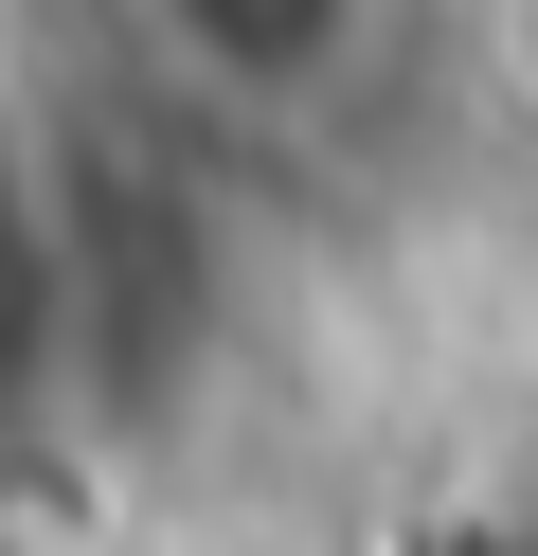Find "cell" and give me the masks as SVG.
I'll use <instances>...</instances> for the list:
<instances>
[{
	"instance_id": "obj_1",
	"label": "cell",
	"mask_w": 538,
	"mask_h": 556,
	"mask_svg": "<svg viewBox=\"0 0 538 556\" xmlns=\"http://www.w3.org/2000/svg\"><path fill=\"white\" fill-rule=\"evenodd\" d=\"M126 18L198 109H323L395 37V0H126Z\"/></svg>"
},
{
	"instance_id": "obj_2",
	"label": "cell",
	"mask_w": 538,
	"mask_h": 556,
	"mask_svg": "<svg viewBox=\"0 0 538 556\" xmlns=\"http://www.w3.org/2000/svg\"><path fill=\"white\" fill-rule=\"evenodd\" d=\"M54 359H72V269H54V216H36V198L0 180V448L36 431Z\"/></svg>"
},
{
	"instance_id": "obj_3",
	"label": "cell",
	"mask_w": 538,
	"mask_h": 556,
	"mask_svg": "<svg viewBox=\"0 0 538 556\" xmlns=\"http://www.w3.org/2000/svg\"><path fill=\"white\" fill-rule=\"evenodd\" d=\"M502 73H521V90H538V0H502Z\"/></svg>"
}]
</instances>
